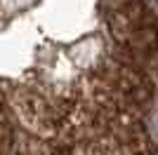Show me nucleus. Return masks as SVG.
Here are the masks:
<instances>
[]
</instances>
